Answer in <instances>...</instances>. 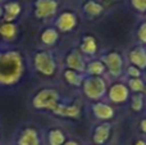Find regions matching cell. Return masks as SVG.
<instances>
[{
    "label": "cell",
    "instance_id": "1",
    "mask_svg": "<svg viewBox=\"0 0 146 145\" xmlns=\"http://www.w3.org/2000/svg\"><path fill=\"white\" fill-rule=\"evenodd\" d=\"M22 66L17 54H0V82L10 84L19 77Z\"/></svg>",
    "mask_w": 146,
    "mask_h": 145
},
{
    "label": "cell",
    "instance_id": "2",
    "mask_svg": "<svg viewBox=\"0 0 146 145\" xmlns=\"http://www.w3.org/2000/svg\"><path fill=\"white\" fill-rule=\"evenodd\" d=\"M33 104L38 108L44 107V108H49V109L54 110L58 107V95H56V92L54 90H42L35 98Z\"/></svg>",
    "mask_w": 146,
    "mask_h": 145
},
{
    "label": "cell",
    "instance_id": "3",
    "mask_svg": "<svg viewBox=\"0 0 146 145\" xmlns=\"http://www.w3.org/2000/svg\"><path fill=\"white\" fill-rule=\"evenodd\" d=\"M105 86H104V82L99 78H94V80H88L85 84V91L88 96L91 98H99L103 95Z\"/></svg>",
    "mask_w": 146,
    "mask_h": 145
},
{
    "label": "cell",
    "instance_id": "4",
    "mask_svg": "<svg viewBox=\"0 0 146 145\" xmlns=\"http://www.w3.org/2000/svg\"><path fill=\"white\" fill-rule=\"evenodd\" d=\"M36 67L45 74H51L54 68H55L54 62L51 61V58L49 55H46V54H38V55L36 57Z\"/></svg>",
    "mask_w": 146,
    "mask_h": 145
},
{
    "label": "cell",
    "instance_id": "5",
    "mask_svg": "<svg viewBox=\"0 0 146 145\" xmlns=\"http://www.w3.org/2000/svg\"><path fill=\"white\" fill-rule=\"evenodd\" d=\"M55 9L56 3L54 0H38L36 3V14L38 17H46L55 12Z\"/></svg>",
    "mask_w": 146,
    "mask_h": 145
},
{
    "label": "cell",
    "instance_id": "6",
    "mask_svg": "<svg viewBox=\"0 0 146 145\" xmlns=\"http://www.w3.org/2000/svg\"><path fill=\"white\" fill-rule=\"evenodd\" d=\"M127 96H128V90L126 89V86H123V85H115V86H113V89L110 91L111 100L122 103L127 99Z\"/></svg>",
    "mask_w": 146,
    "mask_h": 145
},
{
    "label": "cell",
    "instance_id": "7",
    "mask_svg": "<svg viewBox=\"0 0 146 145\" xmlns=\"http://www.w3.org/2000/svg\"><path fill=\"white\" fill-rule=\"evenodd\" d=\"M131 61L136 64L139 68L146 67V51L142 48H136L131 53Z\"/></svg>",
    "mask_w": 146,
    "mask_h": 145
},
{
    "label": "cell",
    "instance_id": "8",
    "mask_svg": "<svg viewBox=\"0 0 146 145\" xmlns=\"http://www.w3.org/2000/svg\"><path fill=\"white\" fill-rule=\"evenodd\" d=\"M106 64L109 66V69L113 74H119V71H121V58H119L118 54H110L105 58Z\"/></svg>",
    "mask_w": 146,
    "mask_h": 145
},
{
    "label": "cell",
    "instance_id": "9",
    "mask_svg": "<svg viewBox=\"0 0 146 145\" xmlns=\"http://www.w3.org/2000/svg\"><path fill=\"white\" fill-rule=\"evenodd\" d=\"M74 25H76V18L73 17L71 13H64V14L59 18V27L64 31L71 30Z\"/></svg>",
    "mask_w": 146,
    "mask_h": 145
},
{
    "label": "cell",
    "instance_id": "10",
    "mask_svg": "<svg viewBox=\"0 0 146 145\" xmlns=\"http://www.w3.org/2000/svg\"><path fill=\"white\" fill-rule=\"evenodd\" d=\"M19 144L21 145H38L36 132L32 130L25 131V134L22 135V138H21V140H19Z\"/></svg>",
    "mask_w": 146,
    "mask_h": 145
},
{
    "label": "cell",
    "instance_id": "11",
    "mask_svg": "<svg viewBox=\"0 0 146 145\" xmlns=\"http://www.w3.org/2000/svg\"><path fill=\"white\" fill-rule=\"evenodd\" d=\"M78 108L77 107H64V105H59L54 109V113L60 116H69V117H77L78 116Z\"/></svg>",
    "mask_w": 146,
    "mask_h": 145
},
{
    "label": "cell",
    "instance_id": "12",
    "mask_svg": "<svg viewBox=\"0 0 146 145\" xmlns=\"http://www.w3.org/2000/svg\"><path fill=\"white\" fill-rule=\"evenodd\" d=\"M19 5L17 3H9L5 5V21H12L19 13Z\"/></svg>",
    "mask_w": 146,
    "mask_h": 145
},
{
    "label": "cell",
    "instance_id": "13",
    "mask_svg": "<svg viewBox=\"0 0 146 145\" xmlns=\"http://www.w3.org/2000/svg\"><path fill=\"white\" fill-rule=\"evenodd\" d=\"M94 110H95L96 114H98L99 117H101V118L111 117V114H113L111 108L108 107V105H105V104H96L95 107H94Z\"/></svg>",
    "mask_w": 146,
    "mask_h": 145
},
{
    "label": "cell",
    "instance_id": "14",
    "mask_svg": "<svg viewBox=\"0 0 146 145\" xmlns=\"http://www.w3.org/2000/svg\"><path fill=\"white\" fill-rule=\"evenodd\" d=\"M108 132H109V126L108 125H103L96 130L95 136H94V140L98 144H101L103 141H105V139L108 138Z\"/></svg>",
    "mask_w": 146,
    "mask_h": 145
},
{
    "label": "cell",
    "instance_id": "15",
    "mask_svg": "<svg viewBox=\"0 0 146 145\" xmlns=\"http://www.w3.org/2000/svg\"><path fill=\"white\" fill-rule=\"evenodd\" d=\"M68 64L71 67H73L74 69H83V64H82V59H81L80 54L73 53L71 57L68 58Z\"/></svg>",
    "mask_w": 146,
    "mask_h": 145
},
{
    "label": "cell",
    "instance_id": "16",
    "mask_svg": "<svg viewBox=\"0 0 146 145\" xmlns=\"http://www.w3.org/2000/svg\"><path fill=\"white\" fill-rule=\"evenodd\" d=\"M85 43H83L82 45V50L86 51V53H94L96 49V44H95V40H94L92 37H86Z\"/></svg>",
    "mask_w": 146,
    "mask_h": 145
},
{
    "label": "cell",
    "instance_id": "17",
    "mask_svg": "<svg viewBox=\"0 0 146 145\" xmlns=\"http://www.w3.org/2000/svg\"><path fill=\"white\" fill-rule=\"evenodd\" d=\"M64 141V136L60 131H53L50 135V143L51 145H60Z\"/></svg>",
    "mask_w": 146,
    "mask_h": 145
},
{
    "label": "cell",
    "instance_id": "18",
    "mask_svg": "<svg viewBox=\"0 0 146 145\" xmlns=\"http://www.w3.org/2000/svg\"><path fill=\"white\" fill-rule=\"evenodd\" d=\"M85 9H86V12L91 13V14H99L101 12V7L99 4H96L95 1H88L85 5Z\"/></svg>",
    "mask_w": 146,
    "mask_h": 145
},
{
    "label": "cell",
    "instance_id": "19",
    "mask_svg": "<svg viewBox=\"0 0 146 145\" xmlns=\"http://www.w3.org/2000/svg\"><path fill=\"white\" fill-rule=\"evenodd\" d=\"M55 39H56V32L54 30H48L46 32H44V35H42V41L46 44L54 43Z\"/></svg>",
    "mask_w": 146,
    "mask_h": 145
},
{
    "label": "cell",
    "instance_id": "20",
    "mask_svg": "<svg viewBox=\"0 0 146 145\" xmlns=\"http://www.w3.org/2000/svg\"><path fill=\"white\" fill-rule=\"evenodd\" d=\"M0 32H1L5 37H12L15 32V27L13 25H4L0 27Z\"/></svg>",
    "mask_w": 146,
    "mask_h": 145
},
{
    "label": "cell",
    "instance_id": "21",
    "mask_svg": "<svg viewBox=\"0 0 146 145\" xmlns=\"http://www.w3.org/2000/svg\"><path fill=\"white\" fill-rule=\"evenodd\" d=\"M129 85H131V89L133 90V91H136V92L142 91V90L145 89L144 82H142L141 80H139V78H133V80H131V81H129Z\"/></svg>",
    "mask_w": 146,
    "mask_h": 145
},
{
    "label": "cell",
    "instance_id": "22",
    "mask_svg": "<svg viewBox=\"0 0 146 145\" xmlns=\"http://www.w3.org/2000/svg\"><path fill=\"white\" fill-rule=\"evenodd\" d=\"M132 102H133V104H132V108H133L135 110H140L142 108V96L141 95H135L133 99H132Z\"/></svg>",
    "mask_w": 146,
    "mask_h": 145
},
{
    "label": "cell",
    "instance_id": "23",
    "mask_svg": "<svg viewBox=\"0 0 146 145\" xmlns=\"http://www.w3.org/2000/svg\"><path fill=\"white\" fill-rule=\"evenodd\" d=\"M132 4L140 12H146V0H132Z\"/></svg>",
    "mask_w": 146,
    "mask_h": 145
},
{
    "label": "cell",
    "instance_id": "24",
    "mask_svg": "<svg viewBox=\"0 0 146 145\" xmlns=\"http://www.w3.org/2000/svg\"><path fill=\"white\" fill-rule=\"evenodd\" d=\"M88 71H90L91 73H101V72H103V64L99 63V62H95V63H92L90 66Z\"/></svg>",
    "mask_w": 146,
    "mask_h": 145
},
{
    "label": "cell",
    "instance_id": "25",
    "mask_svg": "<svg viewBox=\"0 0 146 145\" xmlns=\"http://www.w3.org/2000/svg\"><path fill=\"white\" fill-rule=\"evenodd\" d=\"M66 76H67V78L69 80V82H71V84H78V82H80V76H77L74 72L68 71L66 73Z\"/></svg>",
    "mask_w": 146,
    "mask_h": 145
},
{
    "label": "cell",
    "instance_id": "26",
    "mask_svg": "<svg viewBox=\"0 0 146 145\" xmlns=\"http://www.w3.org/2000/svg\"><path fill=\"white\" fill-rule=\"evenodd\" d=\"M139 37H140V40H141L142 43L146 44V23H144V25L140 27V30H139Z\"/></svg>",
    "mask_w": 146,
    "mask_h": 145
},
{
    "label": "cell",
    "instance_id": "27",
    "mask_svg": "<svg viewBox=\"0 0 146 145\" xmlns=\"http://www.w3.org/2000/svg\"><path fill=\"white\" fill-rule=\"evenodd\" d=\"M128 72H129V74L133 76V77H139L140 76V71L136 68V67H131V68L128 69Z\"/></svg>",
    "mask_w": 146,
    "mask_h": 145
},
{
    "label": "cell",
    "instance_id": "28",
    "mask_svg": "<svg viewBox=\"0 0 146 145\" xmlns=\"http://www.w3.org/2000/svg\"><path fill=\"white\" fill-rule=\"evenodd\" d=\"M141 128H142V131L146 134V118L141 122Z\"/></svg>",
    "mask_w": 146,
    "mask_h": 145
},
{
    "label": "cell",
    "instance_id": "29",
    "mask_svg": "<svg viewBox=\"0 0 146 145\" xmlns=\"http://www.w3.org/2000/svg\"><path fill=\"white\" fill-rule=\"evenodd\" d=\"M136 145H146V143L145 141H142V140H140V141H137L136 143Z\"/></svg>",
    "mask_w": 146,
    "mask_h": 145
},
{
    "label": "cell",
    "instance_id": "30",
    "mask_svg": "<svg viewBox=\"0 0 146 145\" xmlns=\"http://www.w3.org/2000/svg\"><path fill=\"white\" fill-rule=\"evenodd\" d=\"M67 145H76V144H74V143H68Z\"/></svg>",
    "mask_w": 146,
    "mask_h": 145
}]
</instances>
